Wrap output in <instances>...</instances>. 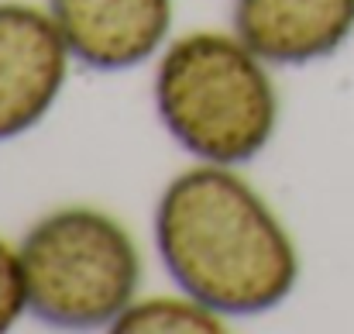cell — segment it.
I'll return each instance as SVG.
<instances>
[{"label": "cell", "instance_id": "277c9868", "mask_svg": "<svg viewBox=\"0 0 354 334\" xmlns=\"http://www.w3.org/2000/svg\"><path fill=\"white\" fill-rule=\"evenodd\" d=\"M73 52L48 7L0 3V141L45 121L66 90Z\"/></svg>", "mask_w": 354, "mask_h": 334}, {"label": "cell", "instance_id": "6da1fadb", "mask_svg": "<svg viewBox=\"0 0 354 334\" xmlns=\"http://www.w3.org/2000/svg\"><path fill=\"white\" fill-rule=\"evenodd\" d=\"M155 248L169 279L224 317L268 314L299 283L289 227L234 166L196 162L169 179Z\"/></svg>", "mask_w": 354, "mask_h": 334}, {"label": "cell", "instance_id": "ba28073f", "mask_svg": "<svg viewBox=\"0 0 354 334\" xmlns=\"http://www.w3.org/2000/svg\"><path fill=\"white\" fill-rule=\"evenodd\" d=\"M24 310H28V286H24L21 252L17 245H7L0 238V331H10Z\"/></svg>", "mask_w": 354, "mask_h": 334}, {"label": "cell", "instance_id": "8992f818", "mask_svg": "<svg viewBox=\"0 0 354 334\" xmlns=\"http://www.w3.org/2000/svg\"><path fill=\"white\" fill-rule=\"evenodd\" d=\"M234 35L268 66H310L354 35V0H234Z\"/></svg>", "mask_w": 354, "mask_h": 334}, {"label": "cell", "instance_id": "52a82bcc", "mask_svg": "<svg viewBox=\"0 0 354 334\" xmlns=\"http://www.w3.org/2000/svg\"><path fill=\"white\" fill-rule=\"evenodd\" d=\"M227 328V317L196 300L193 293L179 290L176 293H158V297H134V304L114 321L111 331L120 334H172V331H193V334H214Z\"/></svg>", "mask_w": 354, "mask_h": 334}, {"label": "cell", "instance_id": "3957f363", "mask_svg": "<svg viewBox=\"0 0 354 334\" xmlns=\"http://www.w3.org/2000/svg\"><path fill=\"white\" fill-rule=\"evenodd\" d=\"M28 314L59 331L114 328L141 290V252L124 224L86 204L41 214L17 245Z\"/></svg>", "mask_w": 354, "mask_h": 334}, {"label": "cell", "instance_id": "7a4b0ae2", "mask_svg": "<svg viewBox=\"0 0 354 334\" xmlns=\"http://www.w3.org/2000/svg\"><path fill=\"white\" fill-rule=\"evenodd\" d=\"M155 111L196 162L258 159L279 128V90L268 62L234 31H189L158 52Z\"/></svg>", "mask_w": 354, "mask_h": 334}, {"label": "cell", "instance_id": "5b68a950", "mask_svg": "<svg viewBox=\"0 0 354 334\" xmlns=\"http://www.w3.org/2000/svg\"><path fill=\"white\" fill-rule=\"evenodd\" d=\"M73 59L97 73H127L169 45L176 0H48Z\"/></svg>", "mask_w": 354, "mask_h": 334}]
</instances>
